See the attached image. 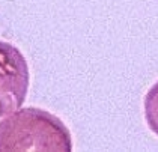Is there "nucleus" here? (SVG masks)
Here are the masks:
<instances>
[{
    "label": "nucleus",
    "instance_id": "7ed1b4c3",
    "mask_svg": "<svg viewBox=\"0 0 158 152\" xmlns=\"http://www.w3.org/2000/svg\"><path fill=\"white\" fill-rule=\"evenodd\" d=\"M145 119L151 131L158 136V82L145 96Z\"/></svg>",
    "mask_w": 158,
    "mask_h": 152
},
{
    "label": "nucleus",
    "instance_id": "f257e3e1",
    "mask_svg": "<svg viewBox=\"0 0 158 152\" xmlns=\"http://www.w3.org/2000/svg\"><path fill=\"white\" fill-rule=\"evenodd\" d=\"M71 152L73 139L66 125L45 110L26 107L0 122V152Z\"/></svg>",
    "mask_w": 158,
    "mask_h": 152
},
{
    "label": "nucleus",
    "instance_id": "f03ea898",
    "mask_svg": "<svg viewBox=\"0 0 158 152\" xmlns=\"http://www.w3.org/2000/svg\"><path fill=\"white\" fill-rule=\"evenodd\" d=\"M26 57L11 42L0 41V117L21 108L29 91Z\"/></svg>",
    "mask_w": 158,
    "mask_h": 152
}]
</instances>
